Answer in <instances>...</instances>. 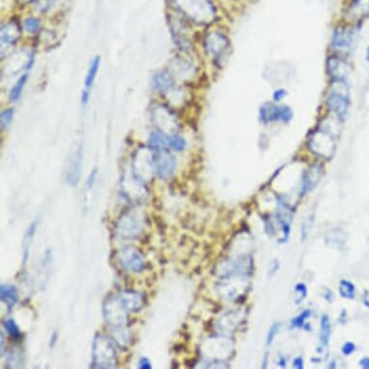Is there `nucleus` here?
<instances>
[{
	"instance_id": "c9c22d12",
	"label": "nucleus",
	"mask_w": 369,
	"mask_h": 369,
	"mask_svg": "<svg viewBox=\"0 0 369 369\" xmlns=\"http://www.w3.org/2000/svg\"><path fill=\"white\" fill-rule=\"evenodd\" d=\"M89 97H90V90L84 89L82 95H81V102L82 104H86L89 101Z\"/></svg>"
},
{
	"instance_id": "20e7f679",
	"label": "nucleus",
	"mask_w": 369,
	"mask_h": 369,
	"mask_svg": "<svg viewBox=\"0 0 369 369\" xmlns=\"http://www.w3.org/2000/svg\"><path fill=\"white\" fill-rule=\"evenodd\" d=\"M152 160L155 171L159 178L167 179L172 176L176 167V158L166 149L156 150Z\"/></svg>"
},
{
	"instance_id": "f03ea898",
	"label": "nucleus",
	"mask_w": 369,
	"mask_h": 369,
	"mask_svg": "<svg viewBox=\"0 0 369 369\" xmlns=\"http://www.w3.org/2000/svg\"><path fill=\"white\" fill-rule=\"evenodd\" d=\"M327 97V106L338 117L344 119L349 110V95L344 81L335 80Z\"/></svg>"
},
{
	"instance_id": "39448f33",
	"label": "nucleus",
	"mask_w": 369,
	"mask_h": 369,
	"mask_svg": "<svg viewBox=\"0 0 369 369\" xmlns=\"http://www.w3.org/2000/svg\"><path fill=\"white\" fill-rule=\"evenodd\" d=\"M140 220L131 213L124 215L117 224V234L124 241H132L139 236L142 231Z\"/></svg>"
},
{
	"instance_id": "473e14b6",
	"label": "nucleus",
	"mask_w": 369,
	"mask_h": 369,
	"mask_svg": "<svg viewBox=\"0 0 369 369\" xmlns=\"http://www.w3.org/2000/svg\"><path fill=\"white\" fill-rule=\"evenodd\" d=\"M139 368L141 369H151L152 368V364L151 361L147 358V357H141L139 359Z\"/></svg>"
},
{
	"instance_id": "dca6fc26",
	"label": "nucleus",
	"mask_w": 369,
	"mask_h": 369,
	"mask_svg": "<svg viewBox=\"0 0 369 369\" xmlns=\"http://www.w3.org/2000/svg\"><path fill=\"white\" fill-rule=\"evenodd\" d=\"M153 83L155 88L159 92H168L174 87V81L166 72L157 73L153 78Z\"/></svg>"
},
{
	"instance_id": "f8f14e48",
	"label": "nucleus",
	"mask_w": 369,
	"mask_h": 369,
	"mask_svg": "<svg viewBox=\"0 0 369 369\" xmlns=\"http://www.w3.org/2000/svg\"><path fill=\"white\" fill-rule=\"evenodd\" d=\"M354 41V32L348 28H338L334 31L331 39L333 48L337 50H346L350 48Z\"/></svg>"
},
{
	"instance_id": "aec40b11",
	"label": "nucleus",
	"mask_w": 369,
	"mask_h": 369,
	"mask_svg": "<svg viewBox=\"0 0 369 369\" xmlns=\"http://www.w3.org/2000/svg\"><path fill=\"white\" fill-rule=\"evenodd\" d=\"M99 67H100V57L96 56L91 62V65H90V68H89L88 73H87V76H86V79H85V82H84L85 89L90 90V88L92 87L93 83L95 81L96 76H97L98 71H99Z\"/></svg>"
},
{
	"instance_id": "a878e982",
	"label": "nucleus",
	"mask_w": 369,
	"mask_h": 369,
	"mask_svg": "<svg viewBox=\"0 0 369 369\" xmlns=\"http://www.w3.org/2000/svg\"><path fill=\"white\" fill-rule=\"evenodd\" d=\"M39 20L35 18H27L24 22V27L29 33H36L40 29Z\"/></svg>"
},
{
	"instance_id": "4c0bfd02",
	"label": "nucleus",
	"mask_w": 369,
	"mask_h": 369,
	"mask_svg": "<svg viewBox=\"0 0 369 369\" xmlns=\"http://www.w3.org/2000/svg\"><path fill=\"white\" fill-rule=\"evenodd\" d=\"M286 363V360L284 359V357H280V360H279V364L281 367H285V364Z\"/></svg>"
},
{
	"instance_id": "a211bd4d",
	"label": "nucleus",
	"mask_w": 369,
	"mask_h": 369,
	"mask_svg": "<svg viewBox=\"0 0 369 369\" xmlns=\"http://www.w3.org/2000/svg\"><path fill=\"white\" fill-rule=\"evenodd\" d=\"M330 318L327 314L322 315L320 321V344L321 347H327L330 342Z\"/></svg>"
},
{
	"instance_id": "9b49d317",
	"label": "nucleus",
	"mask_w": 369,
	"mask_h": 369,
	"mask_svg": "<svg viewBox=\"0 0 369 369\" xmlns=\"http://www.w3.org/2000/svg\"><path fill=\"white\" fill-rule=\"evenodd\" d=\"M350 68L345 60L338 56H332L328 60V72L332 79L344 81L347 79Z\"/></svg>"
},
{
	"instance_id": "6e6552de",
	"label": "nucleus",
	"mask_w": 369,
	"mask_h": 369,
	"mask_svg": "<svg viewBox=\"0 0 369 369\" xmlns=\"http://www.w3.org/2000/svg\"><path fill=\"white\" fill-rule=\"evenodd\" d=\"M309 146L314 153L320 156H330L334 147L333 137L331 133L326 131H317L309 138Z\"/></svg>"
},
{
	"instance_id": "f257e3e1",
	"label": "nucleus",
	"mask_w": 369,
	"mask_h": 369,
	"mask_svg": "<svg viewBox=\"0 0 369 369\" xmlns=\"http://www.w3.org/2000/svg\"><path fill=\"white\" fill-rule=\"evenodd\" d=\"M117 362L114 343L103 335H98L93 343V368H113Z\"/></svg>"
},
{
	"instance_id": "4be33fe9",
	"label": "nucleus",
	"mask_w": 369,
	"mask_h": 369,
	"mask_svg": "<svg viewBox=\"0 0 369 369\" xmlns=\"http://www.w3.org/2000/svg\"><path fill=\"white\" fill-rule=\"evenodd\" d=\"M351 10L353 14H356L355 18L365 17L369 14V0H356L355 3H353Z\"/></svg>"
},
{
	"instance_id": "2eb2a0df",
	"label": "nucleus",
	"mask_w": 369,
	"mask_h": 369,
	"mask_svg": "<svg viewBox=\"0 0 369 369\" xmlns=\"http://www.w3.org/2000/svg\"><path fill=\"white\" fill-rule=\"evenodd\" d=\"M321 168L318 165H313L309 170L305 173V176L303 177V186H302V193L303 195L309 193L320 180L321 177Z\"/></svg>"
},
{
	"instance_id": "2f4dec72",
	"label": "nucleus",
	"mask_w": 369,
	"mask_h": 369,
	"mask_svg": "<svg viewBox=\"0 0 369 369\" xmlns=\"http://www.w3.org/2000/svg\"><path fill=\"white\" fill-rule=\"evenodd\" d=\"M286 96V91L283 90V89H277L273 95V98H274V101L275 102H280L284 97Z\"/></svg>"
},
{
	"instance_id": "423d86ee",
	"label": "nucleus",
	"mask_w": 369,
	"mask_h": 369,
	"mask_svg": "<svg viewBox=\"0 0 369 369\" xmlns=\"http://www.w3.org/2000/svg\"><path fill=\"white\" fill-rule=\"evenodd\" d=\"M259 114L263 123H288L293 118V112L289 106H277L274 104H266L261 106Z\"/></svg>"
},
{
	"instance_id": "c85d7f7f",
	"label": "nucleus",
	"mask_w": 369,
	"mask_h": 369,
	"mask_svg": "<svg viewBox=\"0 0 369 369\" xmlns=\"http://www.w3.org/2000/svg\"><path fill=\"white\" fill-rule=\"evenodd\" d=\"M14 109L13 108H9L4 110L1 113V129H5L7 126H9V124L12 122L14 117Z\"/></svg>"
},
{
	"instance_id": "6ab92c4d",
	"label": "nucleus",
	"mask_w": 369,
	"mask_h": 369,
	"mask_svg": "<svg viewBox=\"0 0 369 369\" xmlns=\"http://www.w3.org/2000/svg\"><path fill=\"white\" fill-rule=\"evenodd\" d=\"M149 145L153 150L166 149L167 147V136H164L161 132H154L149 137Z\"/></svg>"
},
{
	"instance_id": "ddd939ff",
	"label": "nucleus",
	"mask_w": 369,
	"mask_h": 369,
	"mask_svg": "<svg viewBox=\"0 0 369 369\" xmlns=\"http://www.w3.org/2000/svg\"><path fill=\"white\" fill-rule=\"evenodd\" d=\"M81 161H82V150L79 147L78 151L75 153V156L72 158V162L70 163V168L67 172V181L73 186L78 184L81 170Z\"/></svg>"
},
{
	"instance_id": "9d476101",
	"label": "nucleus",
	"mask_w": 369,
	"mask_h": 369,
	"mask_svg": "<svg viewBox=\"0 0 369 369\" xmlns=\"http://www.w3.org/2000/svg\"><path fill=\"white\" fill-rule=\"evenodd\" d=\"M119 300L127 311H139L144 305V298L141 294L132 291H124L119 295Z\"/></svg>"
},
{
	"instance_id": "5701e85b",
	"label": "nucleus",
	"mask_w": 369,
	"mask_h": 369,
	"mask_svg": "<svg viewBox=\"0 0 369 369\" xmlns=\"http://www.w3.org/2000/svg\"><path fill=\"white\" fill-rule=\"evenodd\" d=\"M339 294L345 299L355 298V286L348 280H341L339 283Z\"/></svg>"
},
{
	"instance_id": "1a4fd4ad",
	"label": "nucleus",
	"mask_w": 369,
	"mask_h": 369,
	"mask_svg": "<svg viewBox=\"0 0 369 369\" xmlns=\"http://www.w3.org/2000/svg\"><path fill=\"white\" fill-rule=\"evenodd\" d=\"M229 48L228 39L219 32L211 33L206 38V51L217 61L222 59Z\"/></svg>"
},
{
	"instance_id": "cd10ccee",
	"label": "nucleus",
	"mask_w": 369,
	"mask_h": 369,
	"mask_svg": "<svg viewBox=\"0 0 369 369\" xmlns=\"http://www.w3.org/2000/svg\"><path fill=\"white\" fill-rule=\"evenodd\" d=\"M295 302L296 303H301L307 296V288L303 283H298L295 286Z\"/></svg>"
},
{
	"instance_id": "b1692460",
	"label": "nucleus",
	"mask_w": 369,
	"mask_h": 369,
	"mask_svg": "<svg viewBox=\"0 0 369 369\" xmlns=\"http://www.w3.org/2000/svg\"><path fill=\"white\" fill-rule=\"evenodd\" d=\"M27 81V75H24V76H22L20 78V79L17 81V83L14 85V87L12 88V90H11V93H10V100L12 102H16L21 97L22 92H23V89H24Z\"/></svg>"
},
{
	"instance_id": "393cba45",
	"label": "nucleus",
	"mask_w": 369,
	"mask_h": 369,
	"mask_svg": "<svg viewBox=\"0 0 369 369\" xmlns=\"http://www.w3.org/2000/svg\"><path fill=\"white\" fill-rule=\"evenodd\" d=\"M4 327L5 330H7L8 333L14 338H19L21 336V330L13 319H7L4 323Z\"/></svg>"
},
{
	"instance_id": "c756f323",
	"label": "nucleus",
	"mask_w": 369,
	"mask_h": 369,
	"mask_svg": "<svg viewBox=\"0 0 369 369\" xmlns=\"http://www.w3.org/2000/svg\"><path fill=\"white\" fill-rule=\"evenodd\" d=\"M280 329V324L279 323H275L271 329L268 331V334H267V338H266V344L269 346L271 345L272 343L274 342V339L275 337L277 336V332Z\"/></svg>"
},
{
	"instance_id": "e433bc0d",
	"label": "nucleus",
	"mask_w": 369,
	"mask_h": 369,
	"mask_svg": "<svg viewBox=\"0 0 369 369\" xmlns=\"http://www.w3.org/2000/svg\"><path fill=\"white\" fill-rule=\"evenodd\" d=\"M360 365L363 368L369 369V357H364L360 360Z\"/></svg>"
},
{
	"instance_id": "4468645a",
	"label": "nucleus",
	"mask_w": 369,
	"mask_h": 369,
	"mask_svg": "<svg viewBox=\"0 0 369 369\" xmlns=\"http://www.w3.org/2000/svg\"><path fill=\"white\" fill-rule=\"evenodd\" d=\"M277 220L281 226V230L283 233V238L281 239L282 240L281 242H285L290 235L291 215L289 209L287 208V205H285L284 203L279 204Z\"/></svg>"
},
{
	"instance_id": "bb28decb",
	"label": "nucleus",
	"mask_w": 369,
	"mask_h": 369,
	"mask_svg": "<svg viewBox=\"0 0 369 369\" xmlns=\"http://www.w3.org/2000/svg\"><path fill=\"white\" fill-rule=\"evenodd\" d=\"M310 313H311V311L309 309H306V310L303 311L300 315L294 318L291 322L292 327L293 328H303L304 324H305V320L310 316Z\"/></svg>"
},
{
	"instance_id": "72a5a7b5",
	"label": "nucleus",
	"mask_w": 369,
	"mask_h": 369,
	"mask_svg": "<svg viewBox=\"0 0 369 369\" xmlns=\"http://www.w3.org/2000/svg\"><path fill=\"white\" fill-rule=\"evenodd\" d=\"M97 174H98L97 168H94V169H93V171L91 172V173H90V175H89L88 180H87V187H88V188H91V187H93V184H94L95 181H96Z\"/></svg>"
},
{
	"instance_id": "f3484780",
	"label": "nucleus",
	"mask_w": 369,
	"mask_h": 369,
	"mask_svg": "<svg viewBox=\"0 0 369 369\" xmlns=\"http://www.w3.org/2000/svg\"><path fill=\"white\" fill-rule=\"evenodd\" d=\"M1 301L6 303L9 307H13L19 300V293L13 285L2 284L0 287Z\"/></svg>"
},
{
	"instance_id": "7c9ffc66",
	"label": "nucleus",
	"mask_w": 369,
	"mask_h": 369,
	"mask_svg": "<svg viewBox=\"0 0 369 369\" xmlns=\"http://www.w3.org/2000/svg\"><path fill=\"white\" fill-rule=\"evenodd\" d=\"M355 351V345L352 342H346L342 346L343 355L349 356Z\"/></svg>"
},
{
	"instance_id": "0eeeda50",
	"label": "nucleus",
	"mask_w": 369,
	"mask_h": 369,
	"mask_svg": "<svg viewBox=\"0 0 369 369\" xmlns=\"http://www.w3.org/2000/svg\"><path fill=\"white\" fill-rule=\"evenodd\" d=\"M118 261L121 267L127 272L140 273L145 268V261L142 255L131 248L119 251Z\"/></svg>"
},
{
	"instance_id": "7ed1b4c3",
	"label": "nucleus",
	"mask_w": 369,
	"mask_h": 369,
	"mask_svg": "<svg viewBox=\"0 0 369 369\" xmlns=\"http://www.w3.org/2000/svg\"><path fill=\"white\" fill-rule=\"evenodd\" d=\"M104 314L106 322L114 328L124 326L127 320V310L120 302L119 297H109L106 300Z\"/></svg>"
},
{
	"instance_id": "412c9836",
	"label": "nucleus",
	"mask_w": 369,
	"mask_h": 369,
	"mask_svg": "<svg viewBox=\"0 0 369 369\" xmlns=\"http://www.w3.org/2000/svg\"><path fill=\"white\" fill-rule=\"evenodd\" d=\"M187 146V142L184 140V137L177 135V134H173L171 136H167V147L170 148L174 151L177 152H181L183 151Z\"/></svg>"
},
{
	"instance_id": "f704fd0d",
	"label": "nucleus",
	"mask_w": 369,
	"mask_h": 369,
	"mask_svg": "<svg viewBox=\"0 0 369 369\" xmlns=\"http://www.w3.org/2000/svg\"><path fill=\"white\" fill-rule=\"evenodd\" d=\"M294 367L297 369H303V358L301 356H298L294 359Z\"/></svg>"
}]
</instances>
